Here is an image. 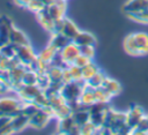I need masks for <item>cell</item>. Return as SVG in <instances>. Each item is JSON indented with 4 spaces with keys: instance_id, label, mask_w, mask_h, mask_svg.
I'll use <instances>...</instances> for the list:
<instances>
[{
    "instance_id": "21",
    "label": "cell",
    "mask_w": 148,
    "mask_h": 135,
    "mask_svg": "<svg viewBox=\"0 0 148 135\" xmlns=\"http://www.w3.org/2000/svg\"><path fill=\"white\" fill-rule=\"evenodd\" d=\"M80 31V29L77 28V25L72 21L69 20L67 16L65 17V23H64V28H62V31L61 33L65 35L67 38H69L71 40L74 39V37L77 35V32Z\"/></svg>"
},
{
    "instance_id": "2",
    "label": "cell",
    "mask_w": 148,
    "mask_h": 135,
    "mask_svg": "<svg viewBox=\"0 0 148 135\" xmlns=\"http://www.w3.org/2000/svg\"><path fill=\"white\" fill-rule=\"evenodd\" d=\"M84 84H86L84 80H82V81H71V82L64 83V85L60 90L65 100L67 103H69V105L73 108L79 104V98H80V95H81V91H82Z\"/></svg>"
},
{
    "instance_id": "11",
    "label": "cell",
    "mask_w": 148,
    "mask_h": 135,
    "mask_svg": "<svg viewBox=\"0 0 148 135\" xmlns=\"http://www.w3.org/2000/svg\"><path fill=\"white\" fill-rule=\"evenodd\" d=\"M9 43H12L16 46H21V45L30 44V39L21 29L16 28L14 25L10 30V33H9Z\"/></svg>"
},
{
    "instance_id": "17",
    "label": "cell",
    "mask_w": 148,
    "mask_h": 135,
    "mask_svg": "<svg viewBox=\"0 0 148 135\" xmlns=\"http://www.w3.org/2000/svg\"><path fill=\"white\" fill-rule=\"evenodd\" d=\"M50 35H51V37H50L49 44L52 45L58 51H60L61 48H64L67 44H69L72 42L69 38H67L61 32H53V33H50Z\"/></svg>"
},
{
    "instance_id": "3",
    "label": "cell",
    "mask_w": 148,
    "mask_h": 135,
    "mask_svg": "<svg viewBox=\"0 0 148 135\" xmlns=\"http://www.w3.org/2000/svg\"><path fill=\"white\" fill-rule=\"evenodd\" d=\"M24 102L16 97L2 96L0 97V115L13 117L21 112Z\"/></svg>"
},
{
    "instance_id": "24",
    "label": "cell",
    "mask_w": 148,
    "mask_h": 135,
    "mask_svg": "<svg viewBox=\"0 0 148 135\" xmlns=\"http://www.w3.org/2000/svg\"><path fill=\"white\" fill-rule=\"evenodd\" d=\"M45 12L53 18V20H57V18H61V17H65L66 16V10L58 7L57 5L52 3V5H49V6H45Z\"/></svg>"
},
{
    "instance_id": "30",
    "label": "cell",
    "mask_w": 148,
    "mask_h": 135,
    "mask_svg": "<svg viewBox=\"0 0 148 135\" xmlns=\"http://www.w3.org/2000/svg\"><path fill=\"white\" fill-rule=\"evenodd\" d=\"M39 108H40V107H38L34 102H24L21 112H22L23 114H25L27 117L30 118V117H32Z\"/></svg>"
},
{
    "instance_id": "1",
    "label": "cell",
    "mask_w": 148,
    "mask_h": 135,
    "mask_svg": "<svg viewBox=\"0 0 148 135\" xmlns=\"http://www.w3.org/2000/svg\"><path fill=\"white\" fill-rule=\"evenodd\" d=\"M125 51L135 57L148 54V33L146 32H134L130 33L124 39Z\"/></svg>"
},
{
    "instance_id": "26",
    "label": "cell",
    "mask_w": 148,
    "mask_h": 135,
    "mask_svg": "<svg viewBox=\"0 0 148 135\" xmlns=\"http://www.w3.org/2000/svg\"><path fill=\"white\" fill-rule=\"evenodd\" d=\"M37 80H38V73L27 68V70L24 72L23 76H22V84L34 85V84H37Z\"/></svg>"
},
{
    "instance_id": "44",
    "label": "cell",
    "mask_w": 148,
    "mask_h": 135,
    "mask_svg": "<svg viewBox=\"0 0 148 135\" xmlns=\"http://www.w3.org/2000/svg\"><path fill=\"white\" fill-rule=\"evenodd\" d=\"M146 115H147V118H148V114H146Z\"/></svg>"
},
{
    "instance_id": "15",
    "label": "cell",
    "mask_w": 148,
    "mask_h": 135,
    "mask_svg": "<svg viewBox=\"0 0 148 135\" xmlns=\"http://www.w3.org/2000/svg\"><path fill=\"white\" fill-rule=\"evenodd\" d=\"M10 125L15 133L23 130L25 127H29V117L23 114L22 112L10 117Z\"/></svg>"
},
{
    "instance_id": "7",
    "label": "cell",
    "mask_w": 148,
    "mask_h": 135,
    "mask_svg": "<svg viewBox=\"0 0 148 135\" xmlns=\"http://www.w3.org/2000/svg\"><path fill=\"white\" fill-rule=\"evenodd\" d=\"M42 91L43 90L37 84H34V85H24V84H22V87L15 93L23 102H32L35 99V97Z\"/></svg>"
},
{
    "instance_id": "33",
    "label": "cell",
    "mask_w": 148,
    "mask_h": 135,
    "mask_svg": "<svg viewBox=\"0 0 148 135\" xmlns=\"http://www.w3.org/2000/svg\"><path fill=\"white\" fill-rule=\"evenodd\" d=\"M38 107H40V108H43V107H47V106H50V102H49V97L46 96V93L44 92V91H42V92H39L36 97H35V99L32 100Z\"/></svg>"
},
{
    "instance_id": "16",
    "label": "cell",
    "mask_w": 148,
    "mask_h": 135,
    "mask_svg": "<svg viewBox=\"0 0 148 135\" xmlns=\"http://www.w3.org/2000/svg\"><path fill=\"white\" fill-rule=\"evenodd\" d=\"M95 89L84 84L82 91H81V95H80V98H79V102L84 105V106H91L92 104L96 103V98H95Z\"/></svg>"
},
{
    "instance_id": "45",
    "label": "cell",
    "mask_w": 148,
    "mask_h": 135,
    "mask_svg": "<svg viewBox=\"0 0 148 135\" xmlns=\"http://www.w3.org/2000/svg\"><path fill=\"white\" fill-rule=\"evenodd\" d=\"M147 9H148V8H147Z\"/></svg>"
},
{
    "instance_id": "41",
    "label": "cell",
    "mask_w": 148,
    "mask_h": 135,
    "mask_svg": "<svg viewBox=\"0 0 148 135\" xmlns=\"http://www.w3.org/2000/svg\"><path fill=\"white\" fill-rule=\"evenodd\" d=\"M10 121V117L8 115H0V130Z\"/></svg>"
},
{
    "instance_id": "40",
    "label": "cell",
    "mask_w": 148,
    "mask_h": 135,
    "mask_svg": "<svg viewBox=\"0 0 148 135\" xmlns=\"http://www.w3.org/2000/svg\"><path fill=\"white\" fill-rule=\"evenodd\" d=\"M62 81H64V83H67V82L73 81L72 75H71V73H69V69H68V66L65 67L64 70H62Z\"/></svg>"
},
{
    "instance_id": "4",
    "label": "cell",
    "mask_w": 148,
    "mask_h": 135,
    "mask_svg": "<svg viewBox=\"0 0 148 135\" xmlns=\"http://www.w3.org/2000/svg\"><path fill=\"white\" fill-rule=\"evenodd\" d=\"M53 118L52 115V107H43L39 108L32 117L29 118V127L36 128V129H42L49 125L51 119Z\"/></svg>"
},
{
    "instance_id": "22",
    "label": "cell",
    "mask_w": 148,
    "mask_h": 135,
    "mask_svg": "<svg viewBox=\"0 0 148 135\" xmlns=\"http://www.w3.org/2000/svg\"><path fill=\"white\" fill-rule=\"evenodd\" d=\"M62 70H64V68L54 67V66H51L49 63L46 73L50 77L51 83H64V81H62Z\"/></svg>"
},
{
    "instance_id": "34",
    "label": "cell",
    "mask_w": 148,
    "mask_h": 135,
    "mask_svg": "<svg viewBox=\"0 0 148 135\" xmlns=\"http://www.w3.org/2000/svg\"><path fill=\"white\" fill-rule=\"evenodd\" d=\"M68 69H69V73L72 75L73 81H82L83 80V77H82V68H80L76 65L72 63V65L68 66Z\"/></svg>"
},
{
    "instance_id": "9",
    "label": "cell",
    "mask_w": 148,
    "mask_h": 135,
    "mask_svg": "<svg viewBox=\"0 0 148 135\" xmlns=\"http://www.w3.org/2000/svg\"><path fill=\"white\" fill-rule=\"evenodd\" d=\"M145 117V111L141 106L139 105H133L126 111V123L131 127L134 128L138 122Z\"/></svg>"
},
{
    "instance_id": "8",
    "label": "cell",
    "mask_w": 148,
    "mask_h": 135,
    "mask_svg": "<svg viewBox=\"0 0 148 135\" xmlns=\"http://www.w3.org/2000/svg\"><path fill=\"white\" fill-rule=\"evenodd\" d=\"M59 54L61 55L64 61L69 66V65H72L74 62L76 57L80 54V47L72 40L69 44H67L64 48H61L59 51Z\"/></svg>"
},
{
    "instance_id": "28",
    "label": "cell",
    "mask_w": 148,
    "mask_h": 135,
    "mask_svg": "<svg viewBox=\"0 0 148 135\" xmlns=\"http://www.w3.org/2000/svg\"><path fill=\"white\" fill-rule=\"evenodd\" d=\"M131 134H148V118L146 114L138 122V125L134 128H132Z\"/></svg>"
},
{
    "instance_id": "35",
    "label": "cell",
    "mask_w": 148,
    "mask_h": 135,
    "mask_svg": "<svg viewBox=\"0 0 148 135\" xmlns=\"http://www.w3.org/2000/svg\"><path fill=\"white\" fill-rule=\"evenodd\" d=\"M44 8H45V6L42 2V0H31L28 3V6H27V9H29L30 12H32L35 14L38 13V12H40V10H43Z\"/></svg>"
},
{
    "instance_id": "29",
    "label": "cell",
    "mask_w": 148,
    "mask_h": 135,
    "mask_svg": "<svg viewBox=\"0 0 148 135\" xmlns=\"http://www.w3.org/2000/svg\"><path fill=\"white\" fill-rule=\"evenodd\" d=\"M127 16L138 23L148 24V9H145V10H141L138 13H133V14H128Z\"/></svg>"
},
{
    "instance_id": "32",
    "label": "cell",
    "mask_w": 148,
    "mask_h": 135,
    "mask_svg": "<svg viewBox=\"0 0 148 135\" xmlns=\"http://www.w3.org/2000/svg\"><path fill=\"white\" fill-rule=\"evenodd\" d=\"M51 84V81H50V77L47 75L46 72H39L38 73V80H37V85L44 91L45 89H47Z\"/></svg>"
},
{
    "instance_id": "23",
    "label": "cell",
    "mask_w": 148,
    "mask_h": 135,
    "mask_svg": "<svg viewBox=\"0 0 148 135\" xmlns=\"http://www.w3.org/2000/svg\"><path fill=\"white\" fill-rule=\"evenodd\" d=\"M106 77H108L106 74H105L103 70L99 69L95 75H92L89 80L86 81V84L89 85V87H91V88H94V89L101 88V87L103 85V83H104V81H105Z\"/></svg>"
},
{
    "instance_id": "37",
    "label": "cell",
    "mask_w": 148,
    "mask_h": 135,
    "mask_svg": "<svg viewBox=\"0 0 148 135\" xmlns=\"http://www.w3.org/2000/svg\"><path fill=\"white\" fill-rule=\"evenodd\" d=\"M9 91H13L9 81H8L7 78H2V77H0V97H2V96H7V93H8Z\"/></svg>"
},
{
    "instance_id": "20",
    "label": "cell",
    "mask_w": 148,
    "mask_h": 135,
    "mask_svg": "<svg viewBox=\"0 0 148 135\" xmlns=\"http://www.w3.org/2000/svg\"><path fill=\"white\" fill-rule=\"evenodd\" d=\"M102 88L105 89L106 92H108L111 97L117 96V95L120 93V91H121V85H120V83H119L118 81L113 80V78H110V77H106V78H105V81H104Z\"/></svg>"
},
{
    "instance_id": "12",
    "label": "cell",
    "mask_w": 148,
    "mask_h": 135,
    "mask_svg": "<svg viewBox=\"0 0 148 135\" xmlns=\"http://www.w3.org/2000/svg\"><path fill=\"white\" fill-rule=\"evenodd\" d=\"M148 8V0H127L123 7L126 15L138 13Z\"/></svg>"
},
{
    "instance_id": "19",
    "label": "cell",
    "mask_w": 148,
    "mask_h": 135,
    "mask_svg": "<svg viewBox=\"0 0 148 135\" xmlns=\"http://www.w3.org/2000/svg\"><path fill=\"white\" fill-rule=\"evenodd\" d=\"M58 52H59V51L56 50L52 45L47 44L44 48H42V50L37 53V57H38V59H39L40 61H43V62H45V63H50V62L53 60V58L56 57V54H57Z\"/></svg>"
},
{
    "instance_id": "14",
    "label": "cell",
    "mask_w": 148,
    "mask_h": 135,
    "mask_svg": "<svg viewBox=\"0 0 148 135\" xmlns=\"http://www.w3.org/2000/svg\"><path fill=\"white\" fill-rule=\"evenodd\" d=\"M36 18L39 23V25H42V28L47 31L49 33L53 32V28H54V20L45 12V9L36 13Z\"/></svg>"
},
{
    "instance_id": "42",
    "label": "cell",
    "mask_w": 148,
    "mask_h": 135,
    "mask_svg": "<svg viewBox=\"0 0 148 135\" xmlns=\"http://www.w3.org/2000/svg\"><path fill=\"white\" fill-rule=\"evenodd\" d=\"M31 0H14V3L17 6V7H24V8H27V6H28V3L30 2Z\"/></svg>"
},
{
    "instance_id": "38",
    "label": "cell",
    "mask_w": 148,
    "mask_h": 135,
    "mask_svg": "<svg viewBox=\"0 0 148 135\" xmlns=\"http://www.w3.org/2000/svg\"><path fill=\"white\" fill-rule=\"evenodd\" d=\"M96 132L97 127L91 121H88L87 123L81 126V134H96Z\"/></svg>"
},
{
    "instance_id": "39",
    "label": "cell",
    "mask_w": 148,
    "mask_h": 135,
    "mask_svg": "<svg viewBox=\"0 0 148 135\" xmlns=\"http://www.w3.org/2000/svg\"><path fill=\"white\" fill-rule=\"evenodd\" d=\"M91 61V59H89V58H87L86 55H83V54H79L77 57H76V59L74 60V65H76L77 67H80V68H83L86 65H88L89 62Z\"/></svg>"
},
{
    "instance_id": "6",
    "label": "cell",
    "mask_w": 148,
    "mask_h": 135,
    "mask_svg": "<svg viewBox=\"0 0 148 135\" xmlns=\"http://www.w3.org/2000/svg\"><path fill=\"white\" fill-rule=\"evenodd\" d=\"M16 58L20 60V62L24 66L29 65L35 58H37V52L34 50L31 44L28 45H21L16 47Z\"/></svg>"
},
{
    "instance_id": "5",
    "label": "cell",
    "mask_w": 148,
    "mask_h": 135,
    "mask_svg": "<svg viewBox=\"0 0 148 135\" xmlns=\"http://www.w3.org/2000/svg\"><path fill=\"white\" fill-rule=\"evenodd\" d=\"M58 132L61 134L76 135V134H81V127L76 125L73 117L69 115V117L58 120Z\"/></svg>"
},
{
    "instance_id": "18",
    "label": "cell",
    "mask_w": 148,
    "mask_h": 135,
    "mask_svg": "<svg viewBox=\"0 0 148 135\" xmlns=\"http://www.w3.org/2000/svg\"><path fill=\"white\" fill-rule=\"evenodd\" d=\"M73 113V107L69 105V103L65 102L62 103L61 105L57 106V107H53L52 108V115L53 118H56L57 120H60V119H64L66 117H69L72 115Z\"/></svg>"
},
{
    "instance_id": "36",
    "label": "cell",
    "mask_w": 148,
    "mask_h": 135,
    "mask_svg": "<svg viewBox=\"0 0 148 135\" xmlns=\"http://www.w3.org/2000/svg\"><path fill=\"white\" fill-rule=\"evenodd\" d=\"M80 53L92 60L94 57H95V54H96L95 45H86V46H81V47H80Z\"/></svg>"
},
{
    "instance_id": "10",
    "label": "cell",
    "mask_w": 148,
    "mask_h": 135,
    "mask_svg": "<svg viewBox=\"0 0 148 135\" xmlns=\"http://www.w3.org/2000/svg\"><path fill=\"white\" fill-rule=\"evenodd\" d=\"M13 27L14 24L8 16L0 17V45L9 43V33Z\"/></svg>"
},
{
    "instance_id": "27",
    "label": "cell",
    "mask_w": 148,
    "mask_h": 135,
    "mask_svg": "<svg viewBox=\"0 0 148 135\" xmlns=\"http://www.w3.org/2000/svg\"><path fill=\"white\" fill-rule=\"evenodd\" d=\"M16 45L12 43H6L0 45V54L3 58H13L16 55Z\"/></svg>"
},
{
    "instance_id": "25",
    "label": "cell",
    "mask_w": 148,
    "mask_h": 135,
    "mask_svg": "<svg viewBox=\"0 0 148 135\" xmlns=\"http://www.w3.org/2000/svg\"><path fill=\"white\" fill-rule=\"evenodd\" d=\"M98 70H99V67L97 66L96 62H94V61L91 60L88 65H86V66L82 68V77H83V80H84V81L89 80V78H90L92 75H95Z\"/></svg>"
},
{
    "instance_id": "31",
    "label": "cell",
    "mask_w": 148,
    "mask_h": 135,
    "mask_svg": "<svg viewBox=\"0 0 148 135\" xmlns=\"http://www.w3.org/2000/svg\"><path fill=\"white\" fill-rule=\"evenodd\" d=\"M95 98H96V102H99V103H109L110 99L112 98L105 89H103L102 87L101 88H96L95 90Z\"/></svg>"
},
{
    "instance_id": "13",
    "label": "cell",
    "mask_w": 148,
    "mask_h": 135,
    "mask_svg": "<svg viewBox=\"0 0 148 135\" xmlns=\"http://www.w3.org/2000/svg\"><path fill=\"white\" fill-rule=\"evenodd\" d=\"M73 42H74L79 47H81V46H86V45H96L97 39H96V37H95L91 32L80 30V31L77 32V35L74 37Z\"/></svg>"
},
{
    "instance_id": "43",
    "label": "cell",
    "mask_w": 148,
    "mask_h": 135,
    "mask_svg": "<svg viewBox=\"0 0 148 135\" xmlns=\"http://www.w3.org/2000/svg\"><path fill=\"white\" fill-rule=\"evenodd\" d=\"M42 2L44 3V6H49V5H52L54 0H42Z\"/></svg>"
}]
</instances>
